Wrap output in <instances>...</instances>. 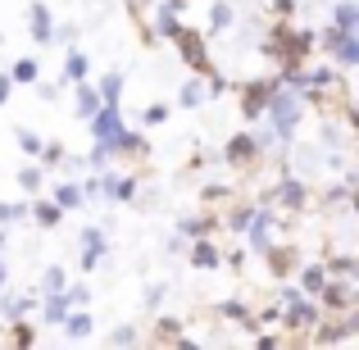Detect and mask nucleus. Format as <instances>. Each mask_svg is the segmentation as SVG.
Wrapping results in <instances>:
<instances>
[{
    "label": "nucleus",
    "instance_id": "nucleus-1",
    "mask_svg": "<svg viewBox=\"0 0 359 350\" xmlns=\"http://www.w3.org/2000/svg\"><path fill=\"white\" fill-rule=\"evenodd\" d=\"M273 114V128H278V137H291V128H296V119H300V100L296 96H282L278 87H273V96H269V105H264Z\"/></svg>",
    "mask_w": 359,
    "mask_h": 350
},
{
    "label": "nucleus",
    "instance_id": "nucleus-2",
    "mask_svg": "<svg viewBox=\"0 0 359 350\" xmlns=\"http://www.w3.org/2000/svg\"><path fill=\"white\" fill-rule=\"evenodd\" d=\"M318 296H323L327 309H351V305H355V282H351V278L332 282V273H327V282L318 287Z\"/></svg>",
    "mask_w": 359,
    "mask_h": 350
},
{
    "label": "nucleus",
    "instance_id": "nucleus-3",
    "mask_svg": "<svg viewBox=\"0 0 359 350\" xmlns=\"http://www.w3.org/2000/svg\"><path fill=\"white\" fill-rule=\"evenodd\" d=\"M173 41H177V51H182V60L191 64L196 73H210V60H205V41H201V36H196V32H187V27H182V32H177Z\"/></svg>",
    "mask_w": 359,
    "mask_h": 350
},
{
    "label": "nucleus",
    "instance_id": "nucleus-4",
    "mask_svg": "<svg viewBox=\"0 0 359 350\" xmlns=\"http://www.w3.org/2000/svg\"><path fill=\"white\" fill-rule=\"evenodd\" d=\"M91 132H96V141L114 146V137L123 132V123H118V105H105V109H96V114H91Z\"/></svg>",
    "mask_w": 359,
    "mask_h": 350
},
{
    "label": "nucleus",
    "instance_id": "nucleus-5",
    "mask_svg": "<svg viewBox=\"0 0 359 350\" xmlns=\"http://www.w3.org/2000/svg\"><path fill=\"white\" fill-rule=\"evenodd\" d=\"M273 87H278V82H250V87H245V105H241V114H245V119H259V114H264V105H269V96H273Z\"/></svg>",
    "mask_w": 359,
    "mask_h": 350
},
{
    "label": "nucleus",
    "instance_id": "nucleus-6",
    "mask_svg": "<svg viewBox=\"0 0 359 350\" xmlns=\"http://www.w3.org/2000/svg\"><path fill=\"white\" fill-rule=\"evenodd\" d=\"M223 155H228V164H250V159L255 155H259V146H255V137H245V132H241V137H232V146L228 150H223Z\"/></svg>",
    "mask_w": 359,
    "mask_h": 350
},
{
    "label": "nucleus",
    "instance_id": "nucleus-7",
    "mask_svg": "<svg viewBox=\"0 0 359 350\" xmlns=\"http://www.w3.org/2000/svg\"><path fill=\"white\" fill-rule=\"evenodd\" d=\"M314 318H318V309L309 305L305 296H300V300H287V328H309Z\"/></svg>",
    "mask_w": 359,
    "mask_h": 350
},
{
    "label": "nucleus",
    "instance_id": "nucleus-8",
    "mask_svg": "<svg viewBox=\"0 0 359 350\" xmlns=\"http://www.w3.org/2000/svg\"><path fill=\"white\" fill-rule=\"evenodd\" d=\"M82 245H87V250H82V269H96V264H100V250H105V236H100V228H87V232H82Z\"/></svg>",
    "mask_w": 359,
    "mask_h": 350
},
{
    "label": "nucleus",
    "instance_id": "nucleus-9",
    "mask_svg": "<svg viewBox=\"0 0 359 350\" xmlns=\"http://www.w3.org/2000/svg\"><path fill=\"white\" fill-rule=\"evenodd\" d=\"M337 60H341V69H351V64H359V41H355V32H341L337 36Z\"/></svg>",
    "mask_w": 359,
    "mask_h": 350
},
{
    "label": "nucleus",
    "instance_id": "nucleus-10",
    "mask_svg": "<svg viewBox=\"0 0 359 350\" xmlns=\"http://www.w3.org/2000/svg\"><path fill=\"white\" fill-rule=\"evenodd\" d=\"M219 260H223V255L214 250V241H196L191 245V264H196V269H219Z\"/></svg>",
    "mask_w": 359,
    "mask_h": 350
},
{
    "label": "nucleus",
    "instance_id": "nucleus-11",
    "mask_svg": "<svg viewBox=\"0 0 359 350\" xmlns=\"http://www.w3.org/2000/svg\"><path fill=\"white\" fill-rule=\"evenodd\" d=\"M55 23H50V9H46V5H32V36H36V41H55Z\"/></svg>",
    "mask_w": 359,
    "mask_h": 350
},
{
    "label": "nucleus",
    "instance_id": "nucleus-12",
    "mask_svg": "<svg viewBox=\"0 0 359 350\" xmlns=\"http://www.w3.org/2000/svg\"><path fill=\"white\" fill-rule=\"evenodd\" d=\"M327 282V269L323 264H309L305 273H300V291H305V296H318V287H323Z\"/></svg>",
    "mask_w": 359,
    "mask_h": 350
},
{
    "label": "nucleus",
    "instance_id": "nucleus-13",
    "mask_svg": "<svg viewBox=\"0 0 359 350\" xmlns=\"http://www.w3.org/2000/svg\"><path fill=\"white\" fill-rule=\"evenodd\" d=\"M278 201L287 205V210H300V205H305V187H300L296 177H287V182L278 187Z\"/></svg>",
    "mask_w": 359,
    "mask_h": 350
},
{
    "label": "nucleus",
    "instance_id": "nucleus-14",
    "mask_svg": "<svg viewBox=\"0 0 359 350\" xmlns=\"http://www.w3.org/2000/svg\"><path fill=\"white\" fill-rule=\"evenodd\" d=\"M60 323L69 328V337H73V342H82V337H91V314H82V309H78V314H64Z\"/></svg>",
    "mask_w": 359,
    "mask_h": 350
},
{
    "label": "nucleus",
    "instance_id": "nucleus-15",
    "mask_svg": "<svg viewBox=\"0 0 359 350\" xmlns=\"http://www.w3.org/2000/svg\"><path fill=\"white\" fill-rule=\"evenodd\" d=\"M82 78H87V55L69 51V60H64V87H69V82H82Z\"/></svg>",
    "mask_w": 359,
    "mask_h": 350
},
{
    "label": "nucleus",
    "instance_id": "nucleus-16",
    "mask_svg": "<svg viewBox=\"0 0 359 350\" xmlns=\"http://www.w3.org/2000/svg\"><path fill=\"white\" fill-rule=\"evenodd\" d=\"M96 109H100V91H96V87H82V82H78V114L91 119Z\"/></svg>",
    "mask_w": 359,
    "mask_h": 350
},
{
    "label": "nucleus",
    "instance_id": "nucleus-17",
    "mask_svg": "<svg viewBox=\"0 0 359 350\" xmlns=\"http://www.w3.org/2000/svg\"><path fill=\"white\" fill-rule=\"evenodd\" d=\"M264 255H269L273 273H291V269H296V255H291V250H282V245H269Z\"/></svg>",
    "mask_w": 359,
    "mask_h": 350
},
{
    "label": "nucleus",
    "instance_id": "nucleus-18",
    "mask_svg": "<svg viewBox=\"0 0 359 350\" xmlns=\"http://www.w3.org/2000/svg\"><path fill=\"white\" fill-rule=\"evenodd\" d=\"M118 96H123V73H109V78L100 82V100H105V105H118Z\"/></svg>",
    "mask_w": 359,
    "mask_h": 350
},
{
    "label": "nucleus",
    "instance_id": "nucleus-19",
    "mask_svg": "<svg viewBox=\"0 0 359 350\" xmlns=\"http://www.w3.org/2000/svg\"><path fill=\"white\" fill-rule=\"evenodd\" d=\"M337 27H346V32H355V27H359V5H355V0L337 5Z\"/></svg>",
    "mask_w": 359,
    "mask_h": 350
},
{
    "label": "nucleus",
    "instance_id": "nucleus-20",
    "mask_svg": "<svg viewBox=\"0 0 359 350\" xmlns=\"http://www.w3.org/2000/svg\"><path fill=\"white\" fill-rule=\"evenodd\" d=\"M64 314H69V296H64V291H50V300H46V318L60 323Z\"/></svg>",
    "mask_w": 359,
    "mask_h": 350
},
{
    "label": "nucleus",
    "instance_id": "nucleus-21",
    "mask_svg": "<svg viewBox=\"0 0 359 350\" xmlns=\"http://www.w3.org/2000/svg\"><path fill=\"white\" fill-rule=\"evenodd\" d=\"M64 219V210L55 201H46V205H36V223H41V228H55V223Z\"/></svg>",
    "mask_w": 359,
    "mask_h": 350
},
{
    "label": "nucleus",
    "instance_id": "nucleus-22",
    "mask_svg": "<svg viewBox=\"0 0 359 350\" xmlns=\"http://www.w3.org/2000/svg\"><path fill=\"white\" fill-rule=\"evenodd\" d=\"M36 69H41L36 60H18L14 69H9V78H14V82H36Z\"/></svg>",
    "mask_w": 359,
    "mask_h": 350
},
{
    "label": "nucleus",
    "instance_id": "nucleus-23",
    "mask_svg": "<svg viewBox=\"0 0 359 350\" xmlns=\"http://www.w3.org/2000/svg\"><path fill=\"white\" fill-rule=\"evenodd\" d=\"M155 23H159V36H168V41H173V36L182 32V23L173 18V9H159V18H155Z\"/></svg>",
    "mask_w": 359,
    "mask_h": 350
},
{
    "label": "nucleus",
    "instance_id": "nucleus-24",
    "mask_svg": "<svg viewBox=\"0 0 359 350\" xmlns=\"http://www.w3.org/2000/svg\"><path fill=\"white\" fill-rule=\"evenodd\" d=\"M327 273H337V278H355V255H337L332 264H323Z\"/></svg>",
    "mask_w": 359,
    "mask_h": 350
},
{
    "label": "nucleus",
    "instance_id": "nucleus-25",
    "mask_svg": "<svg viewBox=\"0 0 359 350\" xmlns=\"http://www.w3.org/2000/svg\"><path fill=\"white\" fill-rule=\"evenodd\" d=\"M18 150H23V155H41V137L27 132V128H18Z\"/></svg>",
    "mask_w": 359,
    "mask_h": 350
},
{
    "label": "nucleus",
    "instance_id": "nucleus-26",
    "mask_svg": "<svg viewBox=\"0 0 359 350\" xmlns=\"http://www.w3.org/2000/svg\"><path fill=\"white\" fill-rule=\"evenodd\" d=\"M78 201H82V191H78V187H69V182H64L60 191H55V205H60V210H73Z\"/></svg>",
    "mask_w": 359,
    "mask_h": 350
},
{
    "label": "nucleus",
    "instance_id": "nucleus-27",
    "mask_svg": "<svg viewBox=\"0 0 359 350\" xmlns=\"http://www.w3.org/2000/svg\"><path fill=\"white\" fill-rule=\"evenodd\" d=\"M201 100H205V87H201V82H187V87H182V105H187V109H196Z\"/></svg>",
    "mask_w": 359,
    "mask_h": 350
},
{
    "label": "nucleus",
    "instance_id": "nucleus-28",
    "mask_svg": "<svg viewBox=\"0 0 359 350\" xmlns=\"http://www.w3.org/2000/svg\"><path fill=\"white\" fill-rule=\"evenodd\" d=\"M228 23H232V5H223V0H219V5L210 9V27H228Z\"/></svg>",
    "mask_w": 359,
    "mask_h": 350
},
{
    "label": "nucleus",
    "instance_id": "nucleus-29",
    "mask_svg": "<svg viewBox=\"0 0 359 350\" xmlns=\"http://www.w3.org/2000/svg\"><path fill=\"white\" fill-rule=\"evenodd\" d=\"M182 337V323L177 318H159V342H177Z\"/></svg>",
    "mask_w": 359,
    "mask_h": 350
},
{
    "label": "nucleus",
    "instance_id": "nucleus-30",
    "mask_svg": "<svg viewBox=\"0 0 359 350\" xmlns=\"http://www.w3.org/2000/svg\"><path fill=\"white\" fill-rule=\"evenodd\" d=\"M18 187H23V191H36V187H41V168H23V173H18Z\"/></svg>",
    "mask_w": 359,
    "mask_h": 350
},
{
    "label": "nucleus",
    "instance_id": "nucleus-31",
    "mask_svg": "<svg viewBox=\"0 0 359 350\" xmlns=\"http://www.w3.org/2000/svg\"><path fill=\"white\" fill-rule=\"evenodd\" d=\"M46 291H64V269H46Z\"/></svg>",
    "mask_w": 359,
    "mask_h": 350
},
{
    "label": "nucleus",
    "instance_id": "nucleus-32",
    "mask_svg": "<svg viewBox=\"0 0 359 350\" xmlns=\"http://www.w3.org/2000/svg\"><path fill=\"white\" fill-rule=\"evenodd\" d=\"M18 214H23V210H18V205H5V201H0V228H5V223H14Z\"/></svg>",
    "mask_w": 359,
    "mask_h": 350
},
{
    "label": "nucleus",
    "instance_id": "nucleus-33",
    "mask_svg": "<svg viewBox=\"0 0 359 350\" xmlns=\"http://www.w3.org/2000/svg\"><path fill=\"white\" fill-rule=\"evenodd\" d=\"M132 342H137V328H118L114 332V346H132Z\"/></svg>",
    "mask_w": 359,
    "mask_h": 350
},
{
    "label": "nucleus",
    "instance_id": "nucleus-34",
    "mask_svg": "<svg viewBox=\"0 0 359 350\" xmlns=\"http://www.w3.org/2000/svg\"><path fill=\"white\" fill-rule=\"evenodd\" d=\"M250 214H255V210H237V214H232V228H237V232H245V223H250Z\"/></svg>",
    "mask_w": 359,
    "mask_h": 350
},
{
    "label": "nucleus",
    "instance_id": "nucleus-35",
    "mask_svg": "<svg viewBox=\"0 0 359 350\" xmlns=\"http://www.w3.org/2000/svg\"><path fill=\"white\" fill-rule=\"evenodd\" d=\"M87 300H91V291H87V287H73V296H69V305H87Z\"/></svg>",
    "mask_w": 359,
    "mask_h": 350
},
{
    "label": "nucleus",
    "instance_id": "nucleus-36",
    "mask_svg": "<svg viewBox=\"0 0 359 350\" xmlns=\"http://www.w3.org/2000/svg\"><path fill=\"white\" fill-rule=\"evenodd\" d=\"M9 87H14V78H9V73H0V105L9 100Z\"/></svg>",
    "mask_w": 359,
    "mask_h": 350
},
{
    "label": "nucleus",
    "instance_id": "nucleus-37",
    "mask_svg": "<svg viewBox=\"0 0 359 350\" xmlns=\"http://www.w3.org/2000/svg\"><path fill=\"white\" fill-rule=\"evenodd\" d=\"M164 119H168V109H164V105H155V109L146 114V123H164Z\"/></svg>",
    "mask_w": 359,
    "mask_h": 350
},
{
    "label": "nucleus",
    "instance_id": "nucleus-38",
    "mask_svg": "<svg viewBox=\"0 0 359 350\" xmlns=\"http://www.w3.org/2000/svg\"><path fill=\"white\" fill-rule=\"evenodd\" d=\"M128 5H132V14H141V9H146L150 0H128Z\"/></svg>",
    "mask_w": 359,
    "mask_h": 350
},
{
    "label": "nucleus",
    "instance_id": "nucleus-39",
    "mask_svg": "<svg viewBox=\"0 0 359 350\" xmlns=\"http://www.w3.org/2000/svg\"><path fill=\"white\" fill-rule=\"evenodd\" d=\"M0 291H5V264H0Z\"/></svg>",
    "mask_w": 359,
    "mask_h": 350
}]
</instances>
